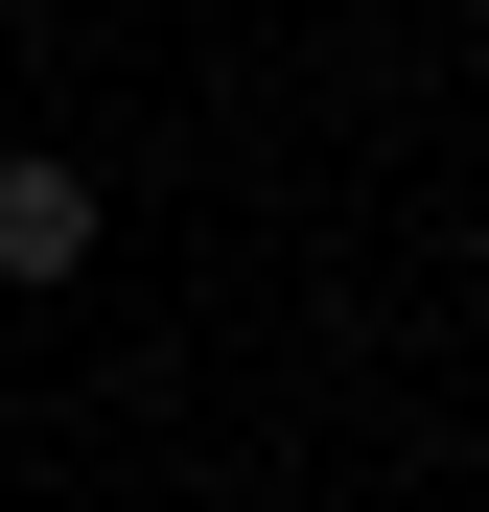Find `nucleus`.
I'll list each match as a JSON object with an SVG mask.
<instances>
[{"instance_id":"nucleus-1","label":"nucleus","mask_w":489,"mask_h":512,"mask_svg":"<svg viewBox=\"0 0 489 512\" xmlns=\"http://www.w3.org/2000/svg\"><path fill=\"white\" fill-rule=\"evenodd\" d=\"M70 256H94V187L47 140H0V280H70Z\"/></svg>"}]
</instances>
